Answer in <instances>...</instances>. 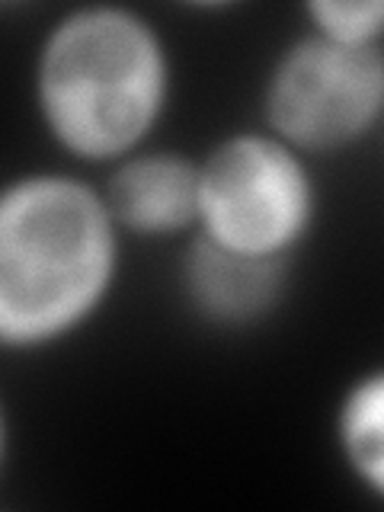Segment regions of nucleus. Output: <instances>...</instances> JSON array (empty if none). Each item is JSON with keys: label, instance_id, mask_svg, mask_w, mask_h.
I'll use <instances>...</instances> for the list:
<instances>
[{"label": "nucleus", "instance_id": "obj_1", "mask_svg": "<svg viewBox=\"0 0 384 512\" xmlns=\"http://www.w3.org/2000/svg\"><path fill=\"white\" fill-rule=\"evenodd\" d=\"M176 93L173 48L128 4L61 10L32 58V106L48 144L80 167L151 148Z\"/></svg>", "mask_w": 384, "mask_h": 512}, {"label": "nucleus", "instance_id": "obj_2", "mask_svg": "<svg viewBox=\"0 0 384 512\" xmlns=\"http://www.w3.org/2000/svg\"><path fill=\"white\" fill-rule=\"evenodd\" d=\"M125 234L103 189L26 170L0 192V346L39 356L84 333L116 295Z\"/></svg>", "mask_w": 384, "mask_h": 512}, {"label": "nucleus", "instance_id": "obj_3", "mask_svg": "<svg viewBox=\"0 0 384 512\" xmlns=\"http://www.w3.org/2000/svg\"><path fill=\"white\" fill-rule=\"evenodd\" d=\"M320 218L314 160L263 125L218 138L199 157V237L256 256L295 263Z\"/></svg>", "mask_w": 384, "mask_h": 512}, {"label": "nucleus", "instance_id": "obj_4", "mask_svg": "<svg viewBox=\"0 0 384 512\" xmlns=\"http://www.w3.org/2000/svg\"><path fill=\"white\" fill-rule=\"evenodd\" d=\"M260 125L311 157L346 154L384 125V48H349L304 29L269 61Z\"/></svg>", "mask_w": 384, "mask_h": 512}, {"label": "nucleus", "instance_id": "obj_5", "mask_svg": "<svg viewBox=\"0 0 384 512\" xmlns=\"http://www.w3.org/2000/svg\"><path fill=\"white\" fill-rule=\"evenodd\" d=\"M176 282H180L183 308L202 327L240 333L263 327L285 304L292 263L240 256L192 234L183 240Z\"/></svg>", "mask_w": 384, "mask_h": 512}, {"label": "nucleus", "instance_id": "obj_6", "mask_svg": "<svg viewBox=\"0 0 384 512\" xmlns=\"http://www.w3.org/2000/svg\"><path fill=\"white\" fill-rule=\"evenodd\" d=\"M100 189L125 240L164 244L199 231V157L151 144L109 167Z\"/></svg>", "mask_w": 384, "mask_h": 512}, {"label": "nucleus", "instance_id": "obj_7", "mask_svg": "<svg viewBox=\"0 0 384 512\" xmlns=\"http://www.w3.org/2000/svg\"><path fill=\"white\" fill-rule=\"evenodd\" d=\"M330 439L352 484L384 503V362L343 384L330 413Z\"/></svg>", "mask_w": 384, "mask_h": 512}, {"label": "nucleus", "instance_id": "obj_8", "mask_svg": "<svg viewBox=\"0 0 384 512\" xmlns=\"http://www.w3.org/2000/svg\"><path fill=\"white\" fill-rule=\"evenodd\" d=\"M304 29L349 48H384V0H308Z\"/></svg>", "mask_w": 384, "mask_h": 512}]
</instances>
